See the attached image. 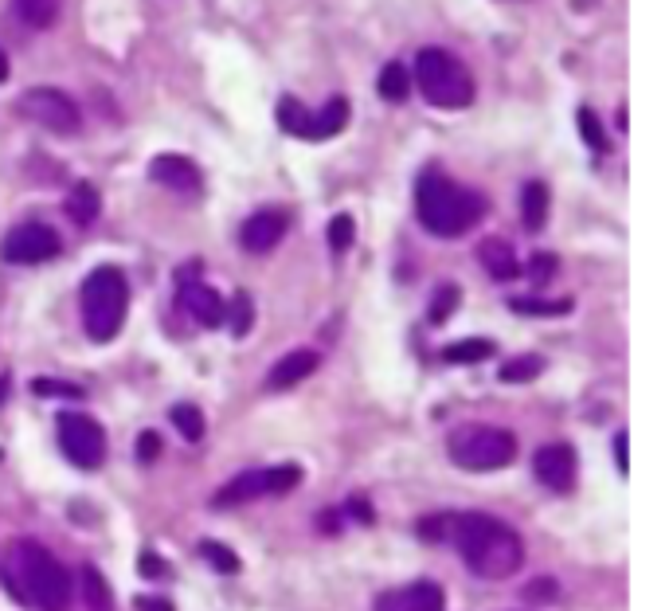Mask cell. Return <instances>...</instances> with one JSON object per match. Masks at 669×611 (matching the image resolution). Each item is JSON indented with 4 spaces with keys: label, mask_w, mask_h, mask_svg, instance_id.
<instances>
[{
    "label": "cell",
    "mask_w": 669,
    "mask_h": 611,
    "mask_svg": "<svg viewBox=\"0 0 669 611\" xmlns=\"http://www.w3.org/2000/svg\"><path fill=\"white\" fill-rule=\"evenodd\" d=\"M450 541L462 553L466 568L482 580H509L525 564V541L513 525L493 514H454Z\"/></svg>",
    "instance_id": "obj_1"
},
{
    "label": "cell",
    "mask_w": 669,
    "mask_h": 611,
    "mask_svg": "<svg viewBox=\"0 0 669 611\" xmlns=\"http://www.w3.org/2000/svg\"><path fill=\"white\" fill-rule=\"evenodd\" d=\"M415 216L431 235L458 239L486 216V196L443 173H423L415 185Z\"/></svg>",
    "instance_id": "obj_2"
},
{
    "label": "cell",
    "mask_w": 669,
    "mask_h": 611,
    "mask_svg": "<svg viewBox=\"0 0 669 611\" xmlns=\"http://www.w3.org/2000/svg\"><path fill=\"white\" fill-rule=\"evenodd\" d=\"M16 572H20V584L28 592V600L40 611H71V596H75V584H71V572L47 553L40 541H20L16 545Z\"/></svg>",
    "instance_id": "obj_3"
},
{
    "label": "cell",
    "mask_w": 669,
    "mask_h": 611,
    "mask_svg": "<svg viewBox=\"0 0 669 611\" xmlns=\"http://www.w3.org/2000/svg\"><path fill=\"white\" fill-rule=\"evenodd\" d=\"M415 83L423 98L439 110H466L474 102V75L458 55L443 47H423L415 55Z\"/></svg>",
    "instance_id": "obj_4"
},
{
    "label": "cell",
    "mask_w": 669,
    "mask_h": 611,
    "mask_svg": "<svg viewBox=\"0 0 669 611\" xmlns=\"http://www.w3.org/2000/svg\"><path fill=\"white\" fill-rule=\"evenodd\" d=\"M130 310V282L118 267H94L83 282V326L90 341H110L126 322Z\"/></svg>",
    "instance_id": "obj_5"
},
{
    "label": "cell",
    "mask_w": 669,
    "mask_h": 611,
    "mask_svg": "<svg viewBox=\"0 0 669 611\" xmlns=\"http://www.w3.org/2000/svg\"><path fill=\"white\" fill-rule=\"evenodd\" d=\"M446 451L462 470H474V474L501 470L509 467L513 455H517V435L505 431V427H493V423H466L450 435Z\"/></svg>",
    "instance_id": "obj_6"
},
{
    "label": "cell",
    "mask_w": 669,
    "mask_h": 611,
    "mask_svg": "<svg viewBox=\"0 0 669 611\" xmlns=\"http://www.w3.org/2000/svg\"><path fill=\"white\" fill-rule=\"evenodd\" d=\"M16 110H20V118H28L32 126L51 130V134H59V138H71V134H79V126H83V114H79L75 98L67 91H59V87H32V91H24L20 102H16Z\"/></svg>",
    "instance_id": "obj_7"
},
{
    "label": "cell",
    "mask_w": 669,
    "mask_h": 611,
    "mask_svg": "<svg viewBox=\"0 0 669 611\" xmlns=\"http://www.w3.org/2000/svg\"><path fill=\"white\" fill-rule=\"evenodd\" d=\"M302 482V467L298 463H282V467H259V470H243L239 478H231L227 486H220L216 494V510H227V506H243V502H255V498H267V494H286Z\"/></svg>",
    "instance_id": "obj_8"
},
{
    "label": "cell",
    "mask_w": 669,
    "mask_h": 611,
    "mask_svg": "<svg viewBox=\"0 0 669 611\" xmlns=\"http://www.w3.org/2000/svg\"><path fill=\"white\" fill-rule=\"evenodd\" d=\"M59 447L79 470H98L106 459V431L87 412H63L59 416Z\"/></svg>",
    "instance_id": "obj_9"
},
{
    "label": "cell",
    "mask_w": 669,
    "mask_h": 611,
    "mask_svg": "<svg viewBox=\"0 0 669 611\" xmlns=\"http://www.w3.org/2000/svg\"><path fill=\"white\" fill-rule=\"evenodd\" d=\"M59 235L47 224H20L0 239V259L4 263H16V267H36V263H47L59 255Z\"/></svg>",
    "instance_id": "obj_10"
},
{
    "label": "cell",
    "mask_w": 669,
    "mask_h": 611,
    "mask_svg": "<svg viewBox=\"0 0 669 611\" xmlns=\"http://www.w3.org/2000/svg\"><path fill=\"white\" fill-rule=\"evenodd\" d=\"M533 470L548 490L568 494V490L576 486V451H572L568 443H548V447L536 451Z\"/></svg>",
    "instance_id": "obj_11"
},
{
    "label": "cell",
    "mask_w": 669,
    "mask_h": 611,
    "mask_svg": "<svg viewBox=\"0 0 669 611\" xmlns=\"http://www.w3.org/2000/svg\"><path fill=\"white\" fill-rule=\"evenodd\" d=\"M443 608L446 596L435 580H415L407 588H392V592H384L372 604V611H443Z\"/></svg>",
    "instance_id": "obj_12"
},
{
    "label": "cell",
    "mask_w": 669,
    "mask_h": 611,
    "mask_svg": "<svg viewBox=\"0 0 669 611\" xmlns=\"http://www.w3.org/2000/svg\"><path fill=\"white\" fill-rule=\"evenodd\" d=\"M149 177H153L157 185H165L169 192H180V196H200V192H204L200 169H196L188 157H180V153H161V157H153Z\"/></svg>",
    "instance_id": "obj_13"
},
{
    "label": "cell",
    "mask_w": 669,
    "mask_h": 611,
    "mask_svg": "<svg viewBox=\"0 0 669 611\" xmlns=\"http://www.w3.org/2000/svg\"><path fill=\"white\" fill-rule=\"evenodd\" d=\"M286 228H290V216L278 212V208H267V212H255V216L239 228V243H243V251H251V255H267V251H274V247L282 243Z\"/></svg>",
    "instance_id": "obj_14"
},
{
    "label": "cell",
    "mask_w": 669,
    "mask_h": 611,
    "mask_svg": "<svg viewBox=\"0 0 669 611\" xmlns=\"http://www.w3.org/2000/svg\"><path fill=\"white\" fill-rule=\"evenodd\" d=\"M180 306L188 310L192 322H200L204 329L223 326V318H227V302L212 286H204V282L196 279H180Z\"/></svg>",
    "instance_id": "obj_15"
},
{
    "label": "cell",
    "mask_w": 669,
    "mask_h": 611,
    "mask_svg": "<svg viewBox=\"0 0 669 611\" xmlns=\"http://www.w3.org/2000/svg\"><path fill=\"white\" fill-rule=\"evenodd\" d=\"M317 365H321V357L313 353V349H294V353H286L267 376V388L270 392H286V388H294V384H302L310 373H317Z\"/></svg>",
    "instance_id": "obj_16"
},
{
    "label": "cell",
    "mask_w": 669,
    "mask_h": 611,
    "mask_svg": "<svg viewBox=\"0 0 669 611\" xmlns=\"http://www.w3.org/2000/svg\"><path fill=\"white\" fill-rule=\"evenodd\" d=\"M478 263L490 271L493 282H513L521 275V263H517L513 243H505V239H497V235L478 243Z\"/></svg>",
    "instance_id": "obj_17"
},
{
    "label": "cell",
    "mask_w": 669,
    "mask_h": 611,
    "mask_svg": "<svg viewBox=\"0 0 669 611\" xmlns=\"http://www.w3.org/2000/svg\"><path fill=\"white\" fill-rule=\"evenodd\" d=\"M349 126V98H329L325 102V110H317V114H310V134L306 138L310 141H325V138H337L341 130Z\"/></svg>",
    "instance_id": "obj_18"
},
{
    "label": "cell",
    "mask_w": 669,
    "mask_h": 611,
    "mask_svg": "<svg viewBox=\"0 0 669 611\" xmlns=\"http://www.w3.org/2000/svg\"><path fill=\"white\" fill-rule=\"evenodd\" d=\"M63 208H67V216H71L79 228H90V224L98 220V212H102V196H98V188L90 185V181H79V185L67 192Z\"/></svg>",
    "instance_id": "obj_19"
},
{
    "label": "cell",
    "mask_w": 669,
    "mask_h": 611,
    "mask_svg": "<svg viewBox=\"0 0 669 611\" xmlns=\"http://www.w3.org/2000/svg\"><path fill=\"white\" fill-rule=\"evenodd\" d=\"M548 185L544 181H529L525 192H521V216H525V228L529 232H540L544 220H548Z\"/></svg>",
    "instance_id": "obj_20"
},
{
    "label": "cell",
    "mask_w": 669,
    "mask_h": 611,
    "mask_svg": "<svg viewBox=\"0 0 669 611\" xmlns=\"http://www.w3.org/2000/svg\"><path fill=\"white\" fill-rule=\"evenodd\" d=\"M83 604L87 611H114V600H110V584L106 576L94 568V564H83Z\"/></svg>",
    "instance_id": "obj_21"
},
{
    "label": "cell",
    "mask_w": 669,
    "mask_h": 611,
    "mask_svg": "<svg viewBox=\"0 0 669 611\" xmlns=\"http://www.w3.org/2000/svg\"><path fill=\"white\" fill-rule=\"evenodd\" d=\"M493 349H497V345L486 341V337H466V341H458V345H446L443 357L450 365H478V361H490Z\"/></svg>",
    "instance_id": "obj_22"
},
{
    "label": "cell",
    "mask_w": 669,
    "mask_h": 611,
    "mask_svg": "<svg viewBox=\"0 0 669 611\" xmlns=\"http://www.w3.org/2000/svg\"><path fill=\"white\" fill-rule=\"evenodd\" d=\"M376 91H380V98H388V102H403L411 94V71L403 63H384V71L376 79Z\"/></svg>",
    "instance_id": "obj_23"
},
{
    "label": "cell",
    "mask_w": 669,
    "mask_h": 611,
    "mask_svg": "<svg viewBox=\"0 0 669 611\" xmlns=\"http://www.w3.org/2000/svg\"><path fill=\"white\" fill-rule=\"evenodd\" d=\"M278 126L286 130V134H294V138H306L310 134V110L298 102V98H282L278 102Z\"/></svg>",
    "instance_id": "obj_24"
},
{
    "label": "cell",
    "mask_w": 669,
    "mask_h": 611,
    "mask_svg": "<svg viewBox=\"0 0 669 611\" xmlns=\"http://www.w3.org/2000/svg\"><path fill=\"white\" fill-rule=\"evenodd\" d=\"M16 16L28 28H51L59 16V0H16Z\"/></svg>",
    "instance_id": "obj_25"
},
{
    "label": "cell",
    "mask_w": 669,
    "mask_h": 611,
    "mask_svg": "<svg viewBox=\"0 0 669 611\" xmlns=\"http://www.w3.org/2000/svg\"><path fill=\"white\" fill-rule=\"evenodd\" d=\"M544 373V361L536 357V353H525V357H513V361H505L501 365V384H529L536 376Z\"/></svg>",
    "instance_id": "obj_26"
},
{
    "label": "cell",
    "mask_w": 669,
    "mask_h": 611,
    "mask_svg": "<svg viewBox=\"0 0 669 611\" xmlns=\"http://www.w3.org/2000/svg\"><path fill=\"white\" fill-rule=\"evenodd\" d=\"M458 302H462V290H458L454 282L439 286V290H435V298H431V306H427V322H431V326H443L446 318L458 310Z\"/></svg>",
    "instance_id": "obj_27"
},
{
    "label": "cell",
    "mask_w": 669,
    "mask_h": 611,
    "mask_svg": "<svg viewBox=\"0 0 669 611\" xmlns=\"http://www.w3.org/2000/svg\"><path fill=\"white\" fill-rule=\"evenodd\" d=\"M169 416H173L177 431L188 439V443H200V439H204V427H208V423H204V416H200V408H196V404H177Z\"/></svg>",
    "instance_id": "obj_28"
},
{
    "label": "cell",
    "mask_w": 669,
    "mask_h": 611,
    "mask_svg": "<svg viewBox=\"0 0 669 611\" xmlns=\"http://www.w3.org/2000/svg\"><path fill=\"white\" fill-rule=\"evenodd\" d=\"M509 310H517V314H536V318H556V314H568V310H572V302H568V298H560V302L513 298V302H509Z\"/></svg>",
    "instance_id": "obj_29"
},
{
    "label": "cell",
    "mask_w": 669,
    "mask_h": 611,
    "mask_svg": "<svg viewBox=\"0 0 669 611\" xmlns=\"http://www.w3.org/2000/svg\"><path fill=\"white\" fill-rule=\"evenodd\" d=\"M576 122H580L583 141H587L595 153H607V130H603V122H599V114H595L591 106H583L580 114H576Z\"/></svg>",
    "instance_id": "obj_30"
},
{
    "label": "cell",
    "mask_w": 669,
    "mask_h": 611,
    "mask_svg": "<svg viewBox=\"0 0 669 611\" xmlns=\"http://www.w3.org/2000/svg\"><path fill=\"white\" fill-rule=\"evenodd\" d=\"M251 322H255V302H251V294H235V302H231V333L235 337H247L251 333Z\"/></svg>",
    "instance_id": "obj_31"
},
{
    "label": "cell",
    "mask_w": 669,
    "mask_h": 611,
    "mask_svg": "<svg viewBox=\"0 0 669 611\" xmlns=\"http://www.w3.org/2000/svg\"><path fill=\"white\" fill-rule=\"evenodd\" d=\"M353 239H357V224H353V216H333L329 220V247L341 255V251H349L353 247Z\"/></svg>",
    "instance_id": "obj_32"
},
{
    "label": "cell",
    "mask_w": 669,
    "mask_h": 611,
    "mask_svg": "<svg viewBox=\"0 0 669 611\" xmlns=\"http://www.w3.org/2000/svg\"><path fill=\"white\" fill-rule=\"evenodd\" d=\"M200 557H208L216 572H227V576L239 572V557H235L227 545H220V541H200Z\"/></svg>",
    "instance_id": "obj_33"
},
{
    "label": "cell",
    "mask_w": 669,
    "mask_h": 611,
    "mask_svg": "<svg viewBox=\"0 0 669 611\" xmlns=\"http://www.w3.org/2000/svg\"><path fill=\"white\" fill-rule=\"evenodd\" d=\"M32 392H36V396H63V400H83V388H79V384H59V380H47V376L32 380Z\"/></svg>",
    "instance_id": "obj_34"
},
{
    "label": "cell",
    "mask_w": 669,
    "mask_h": 611,
    "mask_svg": "<svg viewBox=\"0 0 669 611\" xmlns=\"http://www.w3.org/2000/svg\"><path fill=\"white\" fill-rule=\"evenodd\" d=\"M556 596H560V584H556V580H544V576L525 588V600H529V604H556Z\"/></svg>",
    "instance_id": "obj_35"
},
{
    "label": "cell",
    "mask_w": 669,
    "mask_h": 611,
    "mask_svg": "<svg viewBox=\"0 0 669 611\" xmlns=\"http://www.w3.org/2000/svg\"><path fill=\"white\" fill-rule=\"evenodd\" d=\"M161 455V439H157V431H141L137 435V459L141 463H153Z\"/></svg>",
    "instance_id": "obj_36"
},
{
    "label": "cell",
    "mask_w": 669,
    "mask_h": 611,
    "mask_svg": "<svg viewBox=\"0 0 669 611\" xmlns=\"http://www.w3.org/2000/svg\"><path fill=\"white\" fill-rule=\"evenodd\" d=\"M552 271H556V255H533V263H529L533 282H548L552 279Z\"/></svg>",
    "instance_id": "obj_37"
},
{
    "label": "cell",
    "mask_w": 669,
    "mask_h": 611,
    "mask_svg": "<svg viewBox=\"0 0 669 611\" xmlns=\"http://www.w3.org/2000/svg\"><path fill=\"white\" fill-rule=\"evenodd\" d=\"M137 568H141V576H161V572H165V564H161L157 553H141V564H137Z\"/></svg>",
    "instance_id": "obj_38"
},
{
    "label": "cell",
    "mask_w": 669,
    "mask_h": 611,
    "mask_svg": "<svg viewBox=\"0 0 669 611\" xmlns=\"http://www.w3.org/2000/svg\"><path fill=\"white\" fill-rule=\"evenodd\" d=\"M626 443H630V439H626V431H619V435H615V463H619V470H630V451H626Z\"/></svg>",
    "instance_id": "obj_39"
},
{
    "label": "cell",
    "mask_w": 669,
    "mask_h": 611,
    "mask_svg": "<svg viewBox=\"0 0 669 611\" xmlns=\"http://www.w3.org/2000/svg\"><path fill=\"white\" fill-rule=\"evenodd\" d=\"M137 611H173L169 600H153V596H141L137 600Z\"/></svg>",
    "instance_id": "obj_40"
},
{
    "label": "cell",
    "mask_w": 669,
    "mask_h": 611,
    "mask_svg": "<svg viewBox=\"0 0 669 611\" xmlns=\"http://www.w3.org/2000/svg\"><path fill=\"white\" fill-rule=\"evenodd\" d=\"M8 388H12V380H8V376H0V404H4V396H8Z\"/></svg>",
    "instance_id": "obj_41"
},
{
    "label": "cell",
    "mask_w": 669,
    "mask_h": 611,
    "mask_svg": "<svg viewBox=\"0 0 669 611\" xmlns=\"http://www.w3.org/2000/svg\"><path fill=\"white\" fill-rule=\"evenodd\" d=\"M4 79H8V55L0 51V83H4Z\"/></svg>",
    "instance_id": "obj_42"
}]
</instances>
